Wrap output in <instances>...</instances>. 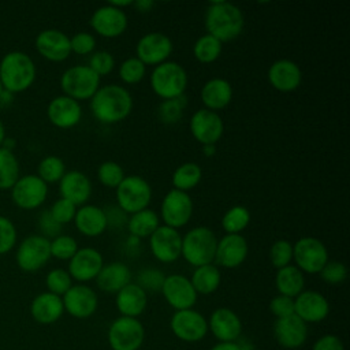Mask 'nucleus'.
Segmentation results:
<instances>
[{
    "label": "nucleus",
    "instance_id": "43",
    "mask_svg": "<svg viewBox=\"0 0 350 350\" xmlns=\"http://www.w3.org/2000/svg\"><path fill=\"white\" fill-rule=\"evenodd\" d=\"M119 78L126 85L139 83L146 74V66L135 56L124 59L119 66Z\"/></svg>",
    "mask_w": 350,
    "mask_h": 350
},
{
    "label": "nucleus",
    "instance_id": "36",
    "mask_svg": "<svg viewBox=\"0 0 350 350\" xmlns=\"http://www.w3.org/2000/svg\"><path fill=\"white\" fill-rule=\"evenodd\" d=\"M190 282L197 294L209 295L219 288L221 282V272L215 264L201 265L194 268Z\"/></svg>",
    "mask_w": 350,
    "mask_h": 350
},
{
    "label": "nucleus",
    "instance_id": "2",
    "mask_svg": "<svg viewBox=\"0 0 350 350\" xmlns=\"http://www.w3.org/2000/svg\"><path fill=\"white\" fill-rule=\"evenodd\" d=\"M204 25L206 33L223 44L241 36L245 27V16L238 5L219 0L209 3L206 7Z\"/></svg>",
    "mask_w": 350,
    "mask_h": 350
},
{
    "label": "nucleus",
    "instance_id": "50",
    "mask_svg": "<svg viewBox=\"0 0 350 350\" xmlns=\"http://www.w3.org/2000/svg\"><path fill=\"white\" fill-rule=\"evenodd\" d=\"M77 209H78L77 205H74L68 200L60 197L52 204V206L49 208V213L56 223L63 226V224H67L74 220Z\"/></svg>",
    "mask_w": 350,
    "mask_h": 350
},
{
    "label": "nucleus",
    "instance_id": "49",
    "mask_svg": "<svg viewBox=\"0 0 350 350\" xmlns=\"http://www.w3.org/2000/svg\"><path fill=\"white\" fill-rule=\"evenodd\" d=\"M115 66H116V62H115L113 55L108 51H104V49L94 51L90 55L89 63H88V67L93 72H96L100 78L111 74L113 71Z\"/></svg>",
    "mask_w": 350,
    "mask_h": 350
},
{
    "label": "nucleus",
    "instance_id": "39",
    "mask_svg": "<svg viewBox=\"0 0 350 350\" xmlns=\"http://www.w3.org/2000/svg\"><path fill=\"white\" fill-rule=\"evenodd\" d=\"M250 211L243 205H234L227 209L221 217V228L226 234H242L250 224Z\"/></svg>",
    "mask_w": 350,
    "mask_h": 350
},
{
    "label": "nucleus",
    "instance_id": "4",
    "mask_svg": "<svg viewBox=\"0 0 350 350\" xmlns=\"http://www.w3.org/2000/svg\"><path fill=\"white\" fill-rule=\"evenodd\" d=\"M216 246L217 237L213 230L206 226H197L182 235L180 257L194 268L213 264Z\"/></svg>",
    "mask_w": 350,
    "mask_h": 350
},
{
    "label": "nucleus",
    "instance_id": "14",
    "mask_svg": "<svg viewBox=\"0 0 350 350\" xmlns=\"http://www.w3.org/2000/svg\"><path fill=\"white\" fill-rule=\"evenodd\" d=\"M89 23L93 31L100 37L118 38L126 31L129 19L124 10H119L107 3L93 11Z\"/></svg>",
    "mask_w": 350,
    "mask_h": 350
},
{
    "label": "nucleus",
    "instance_id": "18",
    "mask_svg": "<svg viewBox=\"0 0 350 350\" xmlns=\"http://www.w3.org/2000/svg\"><path fill=\"white\" fill-rule=\"evenodd\" d=\"M249 253V245L242 234H224L217 239L213 264L221 268L234 269L241 267Z\"/></svg>",
    "mask_w": 350,
    "mask_h": 350
},
{
    "label": "nucleus",
    "instance_id": "62",
    "mask_svg": "<svg viewBox=\"0 0 350 350\" xmlns=\"http://www.w3.org/2000/svg\"><path fill=\"white\" fill-rule=\"evenodd\" d=\"M4 138H5V129H4L3 122L0 120V146H1V144H3V141H4Z\"/></svg>",
    "mask_w": 350,
    "mask_h": 350
},
{
    "label": "nucleus",
    "instance_id": "25",
    "mask_svg": "<svg viewBox=\"0 0 350 350\" xmlns=\"http://www.w3.org/2000/svg\"><path fill=\"white\" fill-rule=\"evenodd\" d=\"M48 119L59 129H71L82 119L81 104L64 94L53 97L46 108Z\"/></svg>",
    "mask_w": 350,
    "mask_h": 350
},
{
    "label": "nucleus",
    "instance_id": "47",
    "mask_svg": "<svg viewBox=\"0 0 350 350\" xmlns=\"http://www.w3.org/2000/svg\"><path fill=\"white\" fill-rule=\"evenodd\" d=\"M269 261L272 267L280 269L293 262V243L287 239H278L269 247Z\"/></svg>",
    "mask_w": 350,
    "mask_h": 350
},
{
    "label": "nucleus",
    "instance_id": "21",
    "mask_svg": "<svg viewBox=\"0 0 350 350\" xmlns=\"http://www.w3.org/2000/svg\"><path fill=\"white\" fill-rule=\"evenodd\" d=\"M64 310L75 319H88L98 308V297L96 291L83 284H72L62 297Z\"/></svg>",
    "mask_w": 350,
    "mask_h": 350
},
{
    "label": "nucleus",
    "instance_id": "56",
    "mask_svg": "<svg viewBox=\"0 0 350 350\" xmlns=\"http://www.w3.org/2000/svg\"><path fill=\"white\" fill-rule=\"evenodd\" d=\"M38 227L42 231V235L45 238H48V237H53V238L57 237L59 232H60V228H62V226L53 220V217L51 216L49 211H44L40 215Z\"/></svg>",
    "mask_w": 350,
    "mask_h": 350
},
{
    "label": "nucleus",
    "instance_id": "57",
    "mask_svg": "<svg viewBox=\"0 0 350 350\" xmlns=\"http://www.w3.org/2000/svg\"><path fill=\"white\" fill-rule=\"evenodd\" d=\"M312 350H345V347L338 336L324 335L313 345Z\"/></svg>",
    "mask_w": 350,
    "mask_h": 350
},
{
    "label": "nucleus",
    "instance_id": "46",
    "mask_svg": "<svg viewBox=\"0 0 350 350\" xmlns=\"http://www.w3.org/2000/svg\"><path fill=\"white\" fill-rule=\"evenodd\" d=\"M45 284L49 293L63 297L68 291V288L72 286V279L67 272V269L55 268L46 273Z\"/></svg>",
    "mask_w": 350,
    "mask_h": 350
},
{
    "label": "nucleus",
    "instance_id": "33",
    "mask_svg": "<svg viewBox=\"0 0 350 350\" xmlns=\"http://www.w3.org/2000/svg\"><path fill=\"white\" fill-rule=\"evenodd\" d=\"M131 278H133V273L126 264L113 261L107 265L104 264L94 280L100 290L105 293L116 294L124 286L131 283Z\"/></svg>",
    "mask_w": 350,
    "mask_h": 350
},
{
    "label": "nucleus",
    "instance_id": "35",
    "mask_svg": "<svg viewBox=\"0 0 350 350\" xmlns=\"http://www.w3.org/2000/svg\"><path fill=\"white\" fill-rule=\"evenodd\" d=\"M159 226H160L159 213L150 208H146L133 215H129L126 228L129 230L131 237L144 239V238H149Z\"/></svg>",
    "mask_w": 350,
    "mask_h": 350
},
{
    "label": "nucleus",
    "instance_id": "55",
    "mask_svg": "<svg viewBox=\"0 0 350 350\" xmlns=\"http://www.w3.org/2000/svg\"><path fill=\"white\" fill-rule=\"evenodd\" d=\"M105 211V216H107V221H108V228H122L126 227L127 220H129V215L126 212H123L116 204L112 206H108V209Z\"/></svg>",
    "mask_w": 350,
    "mask_h": 350
},
{
    "label": "nucleus",
    "instance_id": "51",
    "mask_svg": "<svg viewBox=\"0 0 350 350\" xmlns=\"http://www.w3.org/2000/svg\"><path fill=\"white\" fill-rule=\"evenodd\" d=\"M319 273L325 283L340 284L347 278V267L338 260H328Z\"/></svg>",
    "mask_w": 350,
    "mask_h": 350
},
{
    "label": "nucleus",
    "instance_id": "29",
    "mask_svg": "<svg viewBox=\"0 0 350 350\" xmlns=\"http://www.w3.org/2000/svg\"><path fill=\"white\" fill-rule=\"evenodd\" d=\"M74 224L77 230L85 237H100L108 230L105 211L94 204H85L78 206Z\"/></svg>",
    "mask_w": 350,
    "mask_h": 350
},
{
    "label": "nucleus",
    "instance_id": "1",
    "mask_svg": "<svg viewBox=\"0 0 350 350\" xmlns=\"http://www.w3.org/2000/svg\"><path fill=\"white\" fill-rule=\"evenodd\" d=\"M93 118L103 124H116L133 111V96L122 85L108 83L100 86L90 98Z\"/></svg>",
    "mask_w": 350,
    "mask_h": 350
},
{
    "label": "nucleus",
    "instance_id": "40",
    "mask_svg": "<svg viewBox=\"0 0 350 350\" xmlns=\"http://www.w3.org/2000/svg\"><path fill=\"white\" fill-rule=\"evenodd\" d=\"M19 178V164L12 150L0 146V189H11Z\"/></svg>",
    "mask_w": 350,
    "mask_h": 350
},
{
    "label": "nucleus",
    "instance_id": "61",
    "mask_svg": "<svg viewBox=\"0 0 350 350\" xmlns=\"http://www.w3.org/2000/svg\"><path fill=\"white\" fill-rule=\"evenodd\" d=\"M202 153L205 157H212L216 153V145H202Z\"/></svg>",
    "mask_w": 350,
    "mask_h": 350
},
{
    "label": "nucleus",
    "instance_id": "42",
    "mask_svg": "<svg viewBox=\"0 0 350 350\" xmlns=\"http://www.w3.org/2000/svg\"><path fill=\"white\" fill-rule=\"evenodd\" d=\"M186 105L187 97L185 94L172 100H163L157 109L159 119L167 124L178 123L183 116V109Z\"/></svg>",
    "mask_w": 350,
    "mask_h": 350
},
{
    "label": "nucleus",
    "instance_id": "7",
    "mask_svg": "<svg viewBox=\"0 0 350 350\" xmlns=\"http://www.w3.org/2000/svg\"><path fill=\"white\" fill-rule=\"evenodd\" d=\"M101 78L93 72L88 64L71 66L60 77V88L64 96L74 100L85 101L90 100L98 90Z\"/></svg>",
    "mask_w": 350,
    "mask_h": 350
},
{
    "label": "nucleus",
    "instance_id": "34",
    "mask_svg": "<svg viewBox=\"0 0 350 350\" xmlns=\"http://www.w3.org/2000/svg\"><path fill=\"white\" fill-rule=\"evenodd\" d=\"M275 286L280 295L295 298L305 290V273L294 264L276 269Z\"/></svg>",
    "mask_w": 350,
    "mask_h": 350
},
{
    "label": "nucleus",
    "instance_id": "15",
    "mask_svg": "<svg viewBox=\"0 0 350 350\" xmlns=\"http://www.w3.org/2000/svg\"><path fill=\"white\" fill-rule=\"evenodd\" d=\"M152 256L164 264L175 262L182 252V235L178 230L160 224L148 238Z\"/></svg>",
    "mask_w": 350,
    "mask_h": 350
},
{
    "label": "nucleus",
    "instance_id": "32",
    "mask_svg": "<svg viewBox=\"0 0 350 350\" xmlns=\"http://www.w3.org/2000/svg\"><path fill=\"white\" fill-rule=\"evenodd\" d=\"M115 304L122 316L137 319L148 305V294L137 283L131 282L116 293Z\"/></svg>",
    "mask_w": 350,
    "mask_h": 350
},
{
    "label": "nucleus",
    "instance_id": "19",
    "mask_svg": "<svg viewBox=\"0 0 350 350\" xmlns=\"http://www.w3.org/2000/svg\"><path fill=\"white\" fill-rule=\"evenodd\" d=\"M104 265L103 254L92 246L79 247L77 253L68 260V269L71 279L85 283L94 280Z\"/></svg>",
    "mask_w": 350,
    "mask_h": 350
},
{
    "label": "nucleus",
    "instance_id": "54",
    "mask_svg": "<svg viewBox=\"0 0 350 350\" xmlns=\"http://www.w3.org/2000/svg\"><path fill=\"white\" fill-rule=\"evenodd\" d=\"M269 310L276 319L291 316L294 314V298L279 294L271 299Z\"/></svg>",
    "mask_w": 350,
    "mask_h": 350
},
{
    "label": "nucleus",
    "instance_id": "9",
    "mask_svg": "<svg viewBox=\"0 0 350 350\" xmlns=\"http://www.w3.org/2000/svg\"><path fill=\"white\" fill-rule=\"evenodd\" d=\"M145 339V328L135 317L120 316L108 329V342L112 350H138Z\"/></svg>",
    "mask_w": 350,
    "mask_h": 350
},
{
    "label": "nucleus",
    "instance_id": "6",
    "mask_svg": "<svg viewBox=\"0 0 350 350\" xmlns=\"http://www.w3.org/2000/svg\"><path fill=\"white\" fill-rule=\"evenodd\" d=\"M152 196V186L139 175H126L115 189L116 205L127 215L149 208Z\"/></svg>",
    "mask_w": 350,
    "mask_h": 350
},
{
    "label": "nucleus",
    "instance_id": "44",
    "mask_svg": "<svg viewBox=\"0 0 350 350\" xmlns=\"http://www.w3.org/2000/svg\"><path fill=\"white\" fill-rule=\"evenodd\" d=\"M124 176L126 175L122 165L113 160H105L97 168L98 182L108 189H116Z\"/></svg>",
    "mask_w": 350,
    "mask_h": 350
},
{
    "label": "nucleus",
    "instance_id": "30",
    "mask_svg": "<svg viewBox=\"0 0 350 350\" xmlns=\"http://www.w3.org/2000/svg\"><path fill=\"white\" fill-rule=\"evenodd\" d=\"M200 97L205 109L219 112L230 105L232 100V85L226 78H211L202 85Z\"/></svg>",
    "mask_w": 350,
    "mask_h": 350
},
{
    "label": "nucleus",
    "instance_id": "5",
    "mask_svg": "<svg viewBox=\"0 0 350 350\" xmlns=\"http://www.w3.org/2000/svg\"><path fill=\"white\" fill-rule=\"evenodd\" d=\"M149 83L152 92L161 100H172L185 94L189 77L187 71L178 62L167 60L153 67Z\"/></svg>",
    "mask_w": 350,
    "mask_h": 350
},
{
    "label": "nucleus",
    "instance_id": "27",
    "mask_svg": "<svg viewBox=\"0 0 350 350\" xmlns=\"http://www.w3.org/2000/svg\"><path fill=\"white\" fill-rule=\"evenodd\" d=\"M59 191L62 198L81 206L85 205L92 196V182L82 171H66L63 178L59 180Z\"/></svg>",
    "mask_w": 350,
    "mask_h": 350
},
{
    "label": "nucleus",
    "instance_id": "58",
    "mask_svg": "<svg viewBox=\"0 0 350 350\" xmlns=\"http://www.w3.org/2000/svg\"><path fill=\"white\" fill-rule=\"evenodd\" d=\"M133 5L139 12H149L154 7V3L152 0H137V1H133Z\"/></svg>",
    "mask_w": 350,
    "mask_h": 350
},
{
    "label": "nucleus",
    "instance_id": "16",
    "mask_svg": "<svg viewBox=\"0 0 350 350\" xmlns=\"http://www.w3.org/2000/svg\"><path fill=\"white\" fill-rule=\"evenodd\" d=\"M48 196V185L34 174L19 176L11 187L12 201L23 209L38 208Z\"/></svg>",
    "mask_w": 350,
    "mask_h": 350
},
{
    "label": "nucleus",
    "instance_id": "11",
    "mask_svg": "<svg viewBox=\"0 0 350 350\" xmlns=\"http://www.w3.org/2000/svg\"><path fill=\"white\" fill-rule=\"evenodd\" d=\"M174 51L171 38L161 31H149L144 34L135 45V57L145 66H159L167 62Z\"/></svg>",
    "mask_w": 350,
    "mask_h": 350
},
{
    "label": "nucleus",
    "instance_id": "26",
    "mask_svg": "<svg viewBox=\"0 0 350 350\" xmlns=\"http://www.w3.org/2000/svg\"><path fill=\"white\" fill-rule=\"evenodd\" d=\"M208 328L220 342H235L242 334V323L239 316L228 308H217L212 312Z\"/></svg>",
    "mask_w": 350,
    "mask_h": 350
},
{
    "label": "nucleus",
    "instance_id": "60",
    "mask_svg": "<svg viewBox=\"0 0 350 350\" xmlns=\"http://www.w3.org/2000/svg\"><path fill=\"white\" fill-rule=\"evenodd\" d=\"M211 350H241V349L235 342H220L215 345Z\"/></svg>",
    "mask_w": 350,
    "mask_h": 350
},
{
    "label": "nucleus",
    "instance_id": "63",
    "mask_svg": "<svg viewBox=\"0 0 350 350\" xmlns=\"http://www.w3.org/2000/svg\"><path fill=\"white\" fill-rule=\"evenodd\" d=\"M3 93V85H1V81H0V94Z\"/></svg>",
    "mask_w": 350,
    "mask_h": 350
},
{
    "label": "nucleus",
    "instance_id": "13",
    "mask_svg": "<svg viewBox=\"0 0 350 350\" xmlns=\"http://www.w3.org/2000/svg\"><path fill=\"white\" fill-rule=\"evenodd\" d=\"M51 258L49 239L41 234L26 237L18 246L16 262L21 269L34 272L42 268Z\"/></svg>",
    "mask_w": 350,
    "mask_h": 350
},
{
    "label": "nucleus",
    "instance_id": "53",
    "mask_svg": "<svg viewBox=\"0 0 350 350\" xmlns=\"http://www.w3.org/2000/svg\"><path fill=\"white\" fill-rule=\"evenodd\" d=\"M16 242V228L14 223L5 217L0 216V254L10 252Z\"/></svg>",
    "mask_w": 350,
    "mask_h": 350
},
{
    "label": "nucleus",
    "instance_id": "17",
    "mask_svg": "<svg viewBox=\"0 0 350 350\" xmlns=\"http://www.w3.org/2000/svg\"><path fill=\"white\" fill-rule=\"evenodd\" d=\"M160 293L175 310L193 309L198 297L190 279L182 273L167 275Z\"/></svg>",
    "mask_w": 350,
    "mask_h": 350
},
{
    "label": "nucleus",
    "instance_id": "52",
    "mask_svg": "<svg viewBox=\"0 0 350 350\" xmlns=\"http://www.w3.org/2000/svg\"><path fill=\"white\" fill-rule=\"evenodd\" d=\"M96 37L88 31H78L72 37H70V46L71 52L85 56L92 55L96 51Z\"/></svg>",
    "mask_w": 350,
    "mask_h": 350
},
{
    "label": "nucleus",
    "instance_id": "3",
    "mask_svg": "<svg viewBox=\"0 0 350 350\" xmlns=\"http://www.w3.org/2000/svg\"><path fill=\"white\" fill-rule=\"evenodd\" d=\"M36 79L33 59L21 51L8 52L0 62V81L11 93L26 90Z\"/></svg>",
    "mask_w": 350,
    "mask_h": 350
},
{
    "label": "nucleus",
    "instance_id": "28",
    "mask_svg": "<svg viewBox=\"0 0 350 350\" xmlns=\"http://www.w3.org/2000/svg\"><path fill=\"white\" fill-rule=\"evenodd\" d=\"M273 335L282 347L297 349L306 340L308 325L294 313L283 319H276L273 325Z\"/></svg>",
    "mask_w": 350,
    "mask_h": 350
},
{
    "label": "nucleus",
    "instance_id": "59",
    "mask_svg": "<svg viewBox=\"0 0 350 350\" xmlns=\"http://www.w3.org/2000/svg\"><path fill=\"white\" fill-rule=\"evenodd\" d=\"M139 247H141V239H138L135 237H131V235L126 239V250L129 253H131L134 250H139Z\"/></svg>",
    "mask_w": 350,
    "mask_h": 350
},
{
    "label": "nucleus",
    "instance_id": "48",
    "mask_svg": "<svg viewBox=\"0 0 350 350\" xmlns=\"http://www.w3.org/2000/svg\"><path fill=\"white\" fill-rule=\"evenodd\" d=\"M165 275L159 268H144L138 272L135 283L145 291L159 293L161 291Z\"/></svg>",
    "mask_w": 350,
    "mask_h": 350
},
{
    "label": "nucleus",
    "instance_id": "41",
    "mask_svg": "<svg viewBox=\"0 0 350 350\" xmlns=\"http://www.w3.org/2000/svg\"><path fill=\"white\" fill-rule=\"evenodd\" d=\"M38 171V176L48 185V183H53V182H59L63 175L66 174V164L63 161V159H60L59 156H45L37 167Z\"/></svg>",
    "mask_w": 350,
    "mask_h": 350
},
{
    "label": "nucleus",
    "instance_id": "24",
    "mask_svg": "<svg viewBox=\"0 0 350 350\" xmlns=\"http://www.w3.org/2000/svg\"><path fill=\"white\" fill-rule=\"evenodd\" d=\"M36 48L40 55L51 62H63L71 53L70 37L59 29H45L36 37Z\"/></svg>",
    "mask_w": 350,
    "mask_h": 350
},
{
    "label": "nucleus",
    "instance_id": "10",
    "mask_svg": "<svg viewBox=\"0 0 350 350\" xmlns=\"http://www.w3.org/2000/svg\"><path fill=\"white\" fill-rule=\"evenodd\" d=\"M193 209L194 205L189 193L171 189L163 197L159 216L163 220L164 226L178 230L185 227L190 221L193 216Z\"/></svg>",
    "mask_w": 350,
    "mask_h": 350
},
{
    "label": "nucleus",
    "instance_id": "8",
    "mask_svg": "<svg viewBox=\"0 0 350 350\" xmlns=\"http://www.w3.org/2000/svg\"><path fill=\"white\" fill-rule=\"evenodd\" d=\"M328 260L325 243L316 237H301L293 243V261L304 273H319Z\"/></svg>",
    "mask_w": 350,
    "mask_h": 350
},
{
    "label": "nucleus",
    "instance_id": "37",
    "mask_svg": "<svg viewBox=\"0 0 350 350\" xmlns=\"http://www.w3.org/2000/svg\"><path fill=\"white\" fill-rule=\"evenodd\" d=\"M202 179V170L194 161H186L175 168L171 176L172 189L189 193L200 185Z\"/></svg>",
    "mask_w": 350,
    "mask_h": 350
},
{
    "label": "nucleus",
    "instance_id": "31",
    "mask_svg": "<svg viewBox=\"0 0 350 350\" xmlns=\"http://www.w3.org/2000/svg\"><path fill=\"white\" fill-rule=\"evenodd\" d=\"M30 313L33 319L40 324L48 325L56 323L64 313L62 297L49 291L36 295L30 305Z\"/></svg>",
    "mask_w": 350,
    "mask_h": 350
},
{
    "label": "nucleus",
    "instance_id": "12",
    "mask_svg": "<svg viewBox=\"0 0 350 350\" xmlns=\"http://www.w3.org/2000/svg\"><path fill=\"white\" fill-rule=\"evenodd\" d=\"M193 138L202 145H216L224 133V123L219 112L205 108L193 112L189 120Z\"/></svg>",
    "mask_w": 350,
    "mask_h": 350
},
{
    "label": "nucleus",
    "instance_id": "22",
    "mask_svg": "<svg viewBox=\"0 0 350 350\" xmlns=\"http://www.w3.org/2000/svg\"><path fill=\"white\" fill-rule=\"evenodd\" d=\"M269 85L280 93L295 92L302 82V71L298 63L290 59L275 60L267 71Z\"/></svg>",
    "mask_w": 350,
    "mask_h": 350
},
{
    "label": "nucleus",
    "instance_id": "45",
    "mask_svg": "<svg viewBox=\"0 0 350 350\" xmlns=\"http://www.w3.org/2000/svg\"><path fill=\"white\" fill-rule=\"evenodd\" d=\"M51 257L59 260H70L79 249L78 242L71 235H57L49 241Z\"/></svg>",
    "mask_w": 350,
    "mask_h": 350
},
{
    "label": "nucleus",
    "instance_id": "23",
    "mask_svg": "<svg viewBox=\"0 0 350 350\" xmlns=\"http://www.w3.org/2000/svg\"><path fill=\"white\" fill-rule=\"evenodd\" d=\"M294 313L304 323L323 321L329 313L328 299L316 290H304L294 298Z\"/></svg>",
    "mask_w": 350,
    "mask_h": 350
},
{
    "label": "nucleus",
    "instance_id": "38",
    "mask_svg": "<svg viewBox=\"0 0 350 350\" xmlns=\"http://www.w3.org/2000/svg\"><path fill=\"white\" fill-rule=\"evenodd\" d=\"M223 51V44L213 36L205 33L198 37L193 45V56L201 64L216 62Z\"/></svg>",
    "mask_w": 350,
    "mask_h": 350
},
{
    "label": "nucleus",
    "instance_id": "20",
    "mask_svg": "<svg viewBox=\"0 0 350 350\" xmlns=\"http://www.w3.org/2000/svg\"><path fill=\"white\" fill-rule=\"evenodd\" d=\"M170 325L174 335L185 342H198L208 332L206 319L194 309L176 310L171 317Z\"/></svg>",
    "mask_w": 350,
    "mask_h": 350
}]
</instances>
